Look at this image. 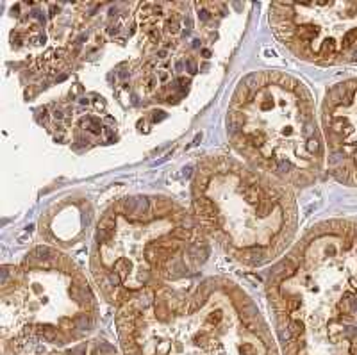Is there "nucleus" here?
<instances>
[{
  "mask_svg": "<svg viewBox=\"0 0 357 355\" xmlns=\"http://www.w3.org/2000/svg\"><path fill=\"white\" fill-rule=\"evenodd\" d=\"M282 355H357V220H325L268 277Z\"/></svg>",
  "mask_w": 357,
  "mask_h": 355,
  "instance_id": "nucleus-1",
  "label": "nucleus"
},
{
  "mask_svg": "<svg viewBox=\"0 0 357 355\" xmlns=\"http://www.w3.org/2000/svg\"><path fill=\"white\" fill-rule=\"evenodd\" d=\"M231 145L252 168L305 188L325 168V145L307 86L279 70L241 79L227 109Z\"/></svg>",
  "mask_w": 357,
  "mask_h": 355,
  "instance_id": "nucleus-5",
  "label": "nucleus"
},
{
  "mask_svg": "<svg viewBox=\"0 0 357 355\" xmlns=\"http://www.w3.org/2000/svg\"><path fill=\"white\" fill-rule=\"evenodd\" d=\"M320 121L331 175L340 184L357 188V77L327 89Z\"/></svg>",
  "mask_w": 357,
  "mask_h": 355,
  "instance_id": "nucleus-8",
  "label": "nucleus"
},
{
  "mask_svg": "<svg viewBox=\"0 0 357 355\" xmlns=\"http://www.w3.org/2000/svg\"><path fill=\"white\" fill-rule=\"evenodd\" d=\"M47 355H122L109 341L106 339H89V341H82L72 348H65V350L52 352Z\"/></svg>",
  "mask_w": 357,
  "mask_h": 355,
  "instance_id": "nucleus-9",
  "label": "nucleus"
},
{
  "mask_svg": "<svg viewBox=\"0 0 357 355\" xmlns=\"http://www.w3.org/2000/svg\"><path fill=\"white\" fill-rule=\"evenodd\" d=\"M268 20L296 59L320 66L357 65V2H273Z\"/></svg>",
  "mask_w": 357,
  "mask_h": 355,
  "instance_id": "nucleus-7",
  "label": "nucleus"
},
{
  "mask_svg": "<svg viewBox=\"0 0 357 355\" xmlns=\"http://www.w3.org/2000/svg\"><path fill=\"white\" fill-rule=\"evenodd\" d=\"M97 323V293L65 252L34 246L22 261L2 270V355H20L34 345L82 343Z\"/></svg>",
  "mask_w": 357,
  "mask_h": 355,
  "instance_id": "nucleus-6",
  "label": "nucleus"
},
{
  "mask_svg": "<svg viewBox=\"0 0 357 355\" xmlns=\"http://www.w3.org/2000/svg\"><path fill=\"white\" fill-rule=\"evenodd\" d=\"M191 211L207 238L247 268L282 257L298 230L291 186L223 153L207 156L197 165Z\"/></svg>",
  "mask_w": 357,
  "mask_h": 355,
  "instance_id": "nucleus-4",
  "label": "nucleus"
},
{
  "mask_svg": "<svg viewBox=\"0 0 357 355\" xmlns=\"http://www.w3.org/2000/svg\"><path fill=\"white\" fill-rule=\"evenodd\" d=\"M122 355H279L259 307L227 277L155 287L116 312Z\"/></svg>",
  "mask_w": 357,
  "mask_h": 355,
  "instance_id": "nucleus-2",
  "label": "nucleus"
},
{
  "mask_svg": "<svg viewBox=\"0 0 357 355\" xmlns=\"http://www.w3.org/2000/svg\"><path fill=\"white\" fill-rule=\"evenodd\" d=\"M209 252L193 211L161 195H130L98 220L89 273L106 302L120 309L146 291L195 275Z\"/></svg>",
  "mask_w": 357,
  "mask_h": 355,
  "instance_id": "nucleus-3",
  "label": "nucleus"
}]
</instances>
